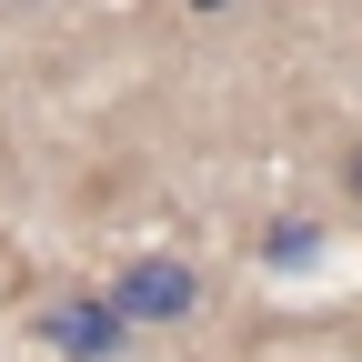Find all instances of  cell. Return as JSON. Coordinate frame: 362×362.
Listing matches in <instances>:
<instances>
[{"instance_id":"7a4b0ae2","label":"cell","mask_w":362,"mask_h":362,"mask_svg":"<svg viewBox=\"0 0 362 362\" xmlns=\"http://www.w3.org/2000/svg\"><path fill=\"white\" fill-rule=\"evenodd\" d=\"M51 342H71V352H111V312H51Z\"/></svg>"},{"instance_id":"277c9868","label":"cell","mask_w":362,"mask_h":362,"mask_svg":"<svg viewBox=\"0 0 362 362\" xmlns=\"http://www.w3.org/2000/svg\"><path fill=\"white\" fill-rule=\"evenodd\" d=\"M202 11H211V0H202Z\"/></svg>"},{"instance_id":"3957f363","label":"cell","mask_w":362,"mask_h":362,"mask_svg":"<svg viewBox=\"0 0 362 362\" xmlns=\"http://www.w3.org/2000/svg\"><path fill=\"white\" fill-rule=\"evenodd\" d=\"M352 192H362V151H352Z\"/></svg>"},{"instance_id":"6da1fadb","label":"cell","mask_w":362,"mask_h":362,"mask_svg":"<svg viewBox=\"0 0 362 362\" xmlns=\"http://www.w3.org/2000/svg\"><path fill=\"white\" fill-rule=\"evenodd\" d=\"M181 312H192V272H181V262L121 272V322H181Z\"/></svg>"}]
</instances>
